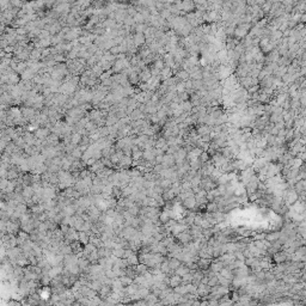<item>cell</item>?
<instances>
[{
    "mask_svg": "<svg viewBox=\"0 0 306 306\" xmlns=\"http://www.w3.org/2000/svg\"><path fill=\"white\" fill-rule=\"evenodd\" d=\"M177 238H178V240H179V243H182L183 245H187V244L192 243V239H194L192 233H190V231H188V230H185V231H183L182 233H179V235L177 236Z\"/></svg>",
    "mask_w": 306,
    "mask_h": 306,
    "instance_id": "obj_1",
    "label": "cell"
},
{
    "mask_svg": "<svg viewBox=\"0 0 306 306\" xmlns=\"http://www.w3.org/2000/svg\"><path fill=\"white\" fill-rule=\"evenodd\" d=\"M183 205H184L188 209H194L195 207L197 206V202H196V199H195V195H192L190 197L185 199L184 201H183Z\"/></svg>",
    "mask_w": 306,
    "mask_h": 306,
    "instance_id": "obj_2",
    "label": "cell"
},
{
    "mask_svg": "<svg viewBox=\"0 0 306 306\" xmlns=\"http://www.w3.org/2000/svg\"><path fill=\"white\" fill-rule=\"evenodd\" d=\"M274 260H275V262L276 263H285L286 260H287V257H289V255H287V252H282V251H278L276 254H274Z\"/></svg>",
    "mask_w": 306,
    "mask_h": 306,
    "instance_id": "obj_3",
    "label": "cell"
},
{
    "mask_svg": "<svg viewBox=\"0 0 306 306\" xmlns=\"http://www.w3.org/2000/svg\"><path fill=\"white\" fill-rule=\"evenodd\" d=\"M196 263H197L200 269H202V270H208L209 267H211V260H208V258H200V260H197Z\"/></svg>",
    "mask_w": 306,
    "mask_h": 306,
    "instance_id": "obj_4",
    "label": "cell"
},
{
    "mask_svg": "<svg viewBox=\"0 0 306 306\" xmlns=\"http://www.w3.org/2000/svg\"><path fill=\"white\" fill-rule=\"evenodd\" d=\"M183 282H182V276H179V275H177V274H175V275H172L170 278V282H169V285H170V287H177V286H179V285H182Z\"/></svg>",
    "mask_w": 306,
    "mask_h": 306,
    "instance_id": "obj_5",
    "label": "cell"
},
{
    "mask_svg": "<svg viewBox=\"0 0 306 306\" xmlns=\"http://www.w3.org/2000/svg\"><path fill=\"white\" fill-rule=\"evenodd\" d=\"M100 295L102 298H109V295L111 294V288H110V285H103L100 287V289L98 291Z\"/></svg>",
    "mask_w": 306,
    "mask_h": 306,
    "instance_id": "obj_6",
    "label": "cell"
},
{
    "mask_svg": "<svg viewBox=\"0 0 306 306\" xmlns=\"http://www.w3.org/2000/svg\"><path fill=\"white\" fill-rule=\"evenodd\" d=\"M224 267H225V264L222 263V261L219 260V261H216V262H212L209 268H211V270H213L214 273H216V274H218V273H220L221 269H222Z\"/></svg>",
    "mask_w": 306,
    "mask_h": 306,
    "instance_id": "obj_7",
    "label": "cell"
},
{
    "mask_svg": "<svg viewBox=\"0 0 306 306\" xmlns=\"http://www.w3.org/2000/svg\"><path fill=\"white\" fill-rule=\"evenodd\" d=\"M190 169L192 170H195V171H199L201 168H202V162L200 160V158H195V159H192L190 162Z\"/></svg>",
    "mask_w": 306,
    "mask_h": 306,
    "instance_id": "obj_8",
    "label": "cell"
},
{
    "mask_svg": "<svg viewBox=\"0 0 306 306\" xmlns=\"http://www.w3.org/2000/svg\"><path fill=\"white\" fill-rule=\"evenodd\" d=\"M168 262H169V267H170L172 270H175V269H177L178 267L181 265V260H178L176 257H172L168 260Z\"/></svg>",
    "mask_w": 306,
    "mask_h": 306,
    "instance_id": "obj_9",
    "label": "cell"
},
{
    "mask_svg": "<svg viewBox=\"0 0 306 306\" xmlns=\"http://www.w3.org/2000/svg\"><path fill=\"white\" fill-rule=\"evenodd\" d=\"M189 271H190V268L185 264V265H179L177 269H175V274H177L179 276H183V275H185Z\"/></svg>",
    "mask_w": 306,
    "mask_h": 306,
    "instance_id": "obj_10",
    "label": "cell"
},
{
    "mask_svg": "<svg viewBox=\"0 0 306 306\" xmlns=\"http://www.w3.org/2000/svg\"><path fill=\"white\" fill-rule=\"evenodd\" d=\"M175 195H176V192L170 188V189H166V190L163 192L162 196H163V199L165 200V201H170V200H172L175 197Z\"/></svg>",
    "mask_w": 306,
    "mask_h": 306,
    "instance_id": "obj_11",
    "label": "cell"
},
{
    "mask_svg": "<svg viewBox=\"0 0 306 306\" xmlns=\"http://www.w3.org/2000/svg\"><path fill=\"white\" fill-rule=\"evenodd\" d=\"M192 280H194V274H192V271H189V273H187L185 275L182 276V282L184 284V285H188V284H192Z\"/></svg>",
    "mask_w": 306,
    "mask_h": 306,
    "instance_id": "obj_12",
    "label": "cell"
},
{
    "mask_svg": "<svg viewBox=\"0 0 306 306\" xmlns=\"http://www.w3.org/2000/svg\"><path fill=\"white\" fill-rule=\"evenodd\" d=\"M207 211H208V213H214V212L219 211V205H218V202L212 201L211 203H208V205H207Z\"/></svg>",
    "mask_w": 306,
    "mask_h": 306,
    "instance_id": "obj_13",
    "label": "cell"
},
{
    "mask_svg": "<svg viewBox=\"0 0 306 306\" xmlns=\"http://www.w3.org/2000/svg\"><path fill=\"white\" fill-rule=\"evenodd\" d=\"M127 261H128L129 265H138V264L140 263V261H139V257L134 255V254H132L130 256L127 258Z\"/></svg>",
    "mask_w": 306,
    "mask_h": 306,
    "instance_id": "obj_14",
    "label": "cell"
},
{
    "mask_svg": "<svg viewBox=\"0 0 306 306\" xmlns=\"http://www.w3.org/2000/svg\"><path fill=\"white\" fill-rule=\"evenodd\" d=\"M260 264H261V268H262V269H269V268H271V264H270V262L268 261L267 257L261 258V260H260Z\"/></svg>",
    "mask_w": 306,
    "mask_h": 306,
    "instance_id": "obj_15",
    "label": "cell"
},
{
    "mask_svg": "<svg viewBox=\"0 0 306 306\" xmlns=\"http://www.w3.org/2000/svg\"><path fill=\"white\" fill-rule=\"evenodd\" d=\"M280 235H281V233H279V232H273V233H269V235H267L265 239H268V240H269L270 243L276 242L279 238H280Z\"/></svg>",
    "mask_w": 306,
    "mask_h": 306,
    "instance_id": "obj_16",
    "label": "cell"
},
{
    "mask_svg": "<svg viewBox=\"0 0 306 306\" xmlns=\"http://www.w3.org/2000/svg\"><path fill=\"white\" fill-rule=\"evenodd\" d=\"M7 178L11 181V179H16L18 178V172L14 170V169H10L8 168V171H7Z\"/></svg>",
    "mask_w": 306,
    "mask_h": 306,
    "instance_id": "obj_17",
    "label": "cell"
},
{
    "mask_svg": "<svg viewBox=\"0 0 306 306\" xmlns=\"http://www.w3.org/2000/svg\"><path fill=\"white\" fill-rule=\"evenodd\" d=\"M218 276H219V284H220L221 286H226V287H227V286H230V284H231V281H232V280L224 278V276H222V275H220V274H219Z\"/></svg>",
    "mask_w": 306,
    "mask_h": 306,
    "instance_id": "obj_18",
    "label": "cell"
},
{
    "mask_svg": "<svg viewBox=\"0 0 306 306\" xmlns=\"http://www.w3.org/2000/svg\"><path fill=\"white\" fill-rule=\"evenodd\" d=\"M199 133L200 135H206V134H209L211 133V128L208 127V126H201L199 128Z\"/></svg>",
    "mask_w": 306,
    "mask_h": 306,
    "instance_id": "obj_19",
    "label": "cell"
},
{
    "mask_svg": "<svg viewBox=\"0 0 306 306\" xmlns=\"http://www.w3.org/2000/svg\"><path fill=\"white\" fill-rule=\"evenodd\" d=\"M80 141H81V136H80V134H79V133H74L71 138V143H74V145H77V143H80Z\"/></svg>",
    "mask_w": 306,
    "mask_h": 306,
    "instance_id": "obj_20",
    "label": "cell"
},
{
    "mask_svg": "<svg viewBox=\"0 0 306 306\" xmlns=\"http://www.w3.org/2000/svg\"><path fill=\"white\" fill-rule=\"evenodd\" d=\"M208 159H209V153H207V152H202V154L200 156V160L202 162V164L206 163V162H209Z\"/></svg>",
    "mask_w": 306,
    "mask_h": 306,
    "instance_id": "obj_21",
    "label": "cell"
}]
</instances>
